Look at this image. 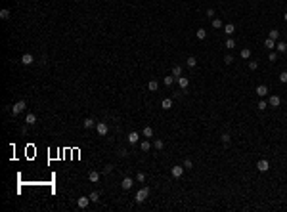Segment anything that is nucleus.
Returning a JSON list of instances; mask_svg holds the SVG:
<instances>
[{
    "label": "nucleus",
    "instance_id": "1",
    "mask_svg": "<svg viewBox=\"0 0 287 212\" xmlns=\"http://www.w3.org/2000/svg\"><path fill=\"white\" fill-rule=\"evenodd\" d=\"M25 107H27V102H25V99H19L17 103H15L14 107H12V115H19V113H23V111H25Z\"/></svg>",
    "mask_w": 287,
    "mask_h": 212
},
{
    "label": "nucleus",
    "instance_id": "2",
    "mask_svg": "<svg viewBox=\"0 0 287 212\" xmlns=\"http://www.w3.org/2000/svg\"><path fill=\"white\" fill-rule=\"evenodd\" d=\"M147 197H149V187H142L136 193V203H144Z\"/></svg>",
    "mask_w": 287,
    "mask_h": 212
},
{
    "label": "nucleus",
    "instance_id": "3",
    "mask_svg": "<svg viewBox=\"0 0 287 212\" xmlns=\"http://www.w3.org/2000/svg\"><path fill=\"white\" fill-rule=\"evenodd\" d=\"M96 132L100 134V136H107V132H109V126L105 124V122H98V124H96Z\"/></svg>",
    "mask_w": 287,
    "mask_h": 212
},
{
    "label": "nucleus",
    "instance_id": "4",
    "mask_svg": "<svg viewBox=\"0 0 287 212\" xmlns=\"http://www.w3.org/2000/svg\"><path fill=\"white\" fill-rule=\"evenodd\" d=\"M268 168H270V162L266 161V159H260V161L256 162V170L259 172H266Z\"/></svg>",
    "mask_w": 287,
    "mask_h": 212
},
{
    "label": "nucleus",
    "instance_id": "5",
    "mask_svg": "<svg viewBox=\"0 0 287 212\" xmlns=\"http://www.w3.org/2000/svg\"><path fill=\"white\" fill-rule=\"evenodd\" d=\"M184 170H186V168H184V166H180V164H176V166H172V170H170V172H172V176H174V178H180V176H182V174H184Z\"/></svg>",
    "mask_w": 287,
    "mask_h": 212
},
{
    "label": "nucleus",
    "instance_id": "6",
    "mask_svg": "<svg viewBox=\"0 0 287 212\" xmlns=\"http://www.w3.org/2000/svg\"><path fill=\"white\" fill-rule=\"evenodd\" d=\"M138 139H140V134H138V132H130L126 136V142L132 143V145H134V143H138Z\"/></svg>",
    "mask_w": 287,
    "mask_h": 212
},
{
    "label": "nucleus",
    "instance_id": "7",
    "mask_svg": "<svg viewBox=\"0 0 287 212\" xmlns=\"http://www.w3.org/2000/svg\"><path fill=\"white\" fill-rule=\"evenodd\" d=\"M176 82H178V86L182 88V90H186V88L190 86V80H188L186 77H178V79H176Z\"/></svg>",
    "mask_w": 287,
    "mask_h": 212
},
{
    "label": "nucleus",
    "instance_id": "8",
    "mask_svg": "<svg viewBox=\"0 0 287 212\" xmlns=\"http://www.w3.org/2000/svg\"><path fill=\"white\" fill-rule=\"evenodd\" d=\"M88 203H90V197H79V199H77L79 208H86V206H88Z\"/></svg>",
    "mask_w": 287,
    "mask_h": 212
},
{
    "label": "nucleus",
    "instance_id": "9",
    "mask_svg": "<svg viewBox=\"0 0 287 212\" xmlns=\"http://www.w3.org/2000/svg\"><path fill=\"white\" fill-rule=\"evenodd\" d=\"M33 61H35V57H33L31 54H23L21 55V63L23 65H33Z\"/></svg>",
    "mask_w": 287,
    "mask_h": 212
},
{
    "label": "nucleus",
    "instance_id": "10",
    "mask_svg": "<svg viewBox=\"0 0 287 212\" xmlns=\"http://www.w3.org/2000/svg\"><path fill=\"white\" fill-rule=\"evenodd\" d=\"M132 185H134V180H132V178H128V176L121 182V187H123V189H130Z\"/></svg>",
    "mask_w": 287,
    "mask_h": 212
},
{
    "label": "nucleus",
    "instance_id": "11",
    "mask_svg": "<svg viewBox=\"0 0 287 212\" xmlns=\"http://www.w3.org/2000/svg\"><path fill=\"white\" fill-rule=\"evenodd\" d=\"M279 103H281V99H279L278 96H270V99H268L270 107H279Z\"/></svg>",
    "mask_w": 287,
    "mask_h": 212
},
{
    "label": "nucleus",
    "instance_id": "12",
    "mask_svg": "<svg viewBox=\"0 0 287 212\" xmlns=\"http://www.w3.org/2000/svg\"><path fill=\"white\" fill-rule=\"evenodd\" d=\"M266 94H268V88L264 86V84H260V86H256V96H260V97H264Z\"/></svg>",
    "mask_w": 287,
    "mask_h": 212
},
{
    "label": "nucleus",
    "instance_id": "13",
    "mask_svg": "<svg viewBox=\"0 0 287 212\" xmlns=\"http://www.w3.org/2000/svg\"><path fill=\"white\" fill-rule=\"evenodd\" d=\"M88 180L92 182V184H96V182L100 180V172H96V170H92V172H88Z\"/></svg>",
    "mask_w": 287,
    "mask_h": 212
},
{
    "label": "nucleus",
    "instance_id": "14",
    "mask_svg": "<svg viewBox=\"0 0 287 212\" xmlns=\"http://www.w3.org/2000/svg\"><path fill=\"white\" fill-rule=\"evenodd\" d=\"M25 122H27V126H33L35 122H37V115H33V113H29V115L25 117Z\"/></svg>",
    "mask_w": 287,
    "mask_h": 212
},
{
    "label": "nucleus",
    "instance_id": "15",
    "mask_svg": "<svg viewBox=\"0 0 287 212\" xmlns=\"http://www.w3.org/2000/svg\"><path fill=\"white\" fill-rule=\"evenodd\" d=\"M96 124H98V122H94V119H86V120H84V122H82V126H84V128H86V130L94 128Z\"/></svg>",
    "mask_w": 287,
    "mask_h": 212
},
{
    "label": "nucleus",
    "instance_id": "16",
    "mask_svg": "<svg viewBox=\"0 0 287 212\" xmlns=\"http://www.w3.org/2000/svg\"><path fill=\"white\" fill-rule=\"evenodd\" d=\"M172 77H174V79L182 77V67H180V65H174V67H172Z\"/></svg>",
    "mask_w": 287,
    "mask_h": 212
},
{
    "label": "nucleus",
    "instance_id": "17",
    "mask_svg": "<svg viewBox=\"0 0 287 212\" xmlns=\"http://www.w3.org/2000/svg\"><path fill=\"white\" fill-rule=\"evenodd\" d=\"M276 50H278L279 54H285L287 52V44L285 42H278V44H276Z\"/></svg>",
    "mask_w": 287,
    "mask_h": 212
},
{
    "label": "nucleus",
    "instance_id": "18",
    "mask_svg": "<svg viewBox=\"0 0 287 212\" xmlns=\"http://www.w3.org/2000/svg\"><path fill=\"white\" fill-rule=\"evenodd\" d=\"M161 105H163V109H170V107H172V99H170V97H165L163 102H161Z\"/></svg>",
    "mask_w": 287,
    "mask_h": 212
},
{
    "label": "nucleus",
    "instance_id": "19",
    "mask_svg": "<svg viewBox=\"0 0 287 212\" xmlns=\"http://www.w3.org/2000/svg\"><path fill=\"white\" fill-rule=\"evenodd\" d=\"M264 46L268 48V50H274V48H276V40H272V38H266V40H264Z\"/></svg>",
    "mask_w": 287,
    "mask_h": 212
},
{
    "label": "nucleus",
    "instance_id": "20",
    "mask_svg": "<svg viewBox=\"0 0 287 212\" xmlns=\"http://www.w3.org/2000/svg\"><path fill=\"white\" fill-rule=\"evenodd\" d=\"M88 197H90V201H92V203H98V201H100V191H92V193L88 195Z\"/></svg>",
    "mask_w": 287,
    "mask_h": 212
},
{
    "label": "nucleus",
    "instance_id": "21",
    "mask_svg": "<svg viewBox=\"0 0 287 212\" xmlns=\"http://www.w3.org/2000/svg\"><path fill=\"white\" fill-rule=\"evenodd\" d=\"M195 37L199 38V40H205V37H207V31H205V29H197Z\"/></svg>",
    "mask_w": 287,
    "mask_h": 212
},
{
    "label": "nucleus",
    "instance_id": "22",
    "mask_svg": "<svg viewBox=\"0 0 287 212\" xmlns=\"http://www.w3.org/2000/svg\"><path fill=\"white\" fill-rule=\"evenodd\" d=\"M147 88H149L151 92H155V90L159 88V82H157V80H149V82H147Z\"/></svg>",
    "mask_w": 287,
    "mask_h": 212
},
{
    "label": "nucleus",
    "instance_id": "23",
    "mask_svg": "<svg viewBox=\"0 0 287 212\" xmlns=\"http://www.w3.org/2000/svg\"><path fill=\"white\" fill-rule=\"evenodd\" d=\"M233 31H236V27H233V23H228V25H224V32H226V35H232Z\"/></svg>",
    "mask_w": 287,
    "mask_h": 212
},
{
    "label": "nucleus",
    "instance_id": "24",
    "mask_svg": "<svg viewBox=\"0 0 287 212\" xmlns=\"http://www.w3.org/2000/svg\"><path fill=\"white\" fill-rule=\"evenodd\" d=\"M186 63H188V67H195V65H197V59H195V55H190Z\"/></svg>",
    "mask_w": 287,
    "mask_h": 212
},
{
    "label": "nucleus",
    "instance_id": "25",
    "mask_svg": "<svg viewBox=\"0 0 287 212\" xmlns=\"http://www.w3.org/2000/svg\"><path fill=\"white\" fill-rule=\"evenodd\" d=\"M213 27H214V29H222V27H224L222 19H218V17H216V19H213Z\"/></svg>",
    "mask_w": 287,
    "mask_h": 212
},
{
    "label": "nucleus",
    "instance_id": "26",
    "mask_svg": "<svg viewBox=\"0 0 287 212\" xmlns=\"http://www.w3.org/2000/svg\"><path fill=\"white\" fill-rule=\"evenodd\" d=\"M0 19H10V10L8 8L0 10Z\"/></svg>",
    "mask_w": 287,
    "mask_h": 212
},
{
    "label": "nucleus",
    "instance_id": "27",
    "mask_svg": "<svg viewBox=\"0 0 287 212\" xmlns=\"http://www.w3.org/2000/svg\"><path fill=\"white\" fill-rule=\"evenodd\" d=\"M268 38H272V40H278V38H279V31L272 29V31H270V35H268Z\"/></svg>",
    "mask_w": 287,
    "mask_h": 212
},
{
    "label": "nucleus",
    "instance_id": "28",
    "mask_svg": "<svg viewBox=\"0 0 287 212\" xmlns=\"http://www.w3.org/2000/svg\"><path fill=\"white\" fill-rule=\"evenodd\" d=\"M144 136H146V138H151V136H153V128H151V126H146V128H144Z\"/></svg>",
    "mask_w": 287,
    "mask_h": 212
},
{
    "label": "nucleus",
    "instance_id": "29",
    "mask_svg": "<svg viewBox=\"0 0 287 212\" xmlns=\"http://www.w3.org/2000/svg\"><path fill=\"white\" fill-rule=\"evenodd\" d=\"M174 82H176V79H174V77H165V86H172Z\"/></svg>",
    "mask_w": 287,
    "mask_h": 212
},
{
    "label": "nucleus",
    "instance_id": "30",
    "mask_svg": "<svg viewBox=\"0 0 287 212\" xmlns=\"http://www.w3.org/2000/svg\"><path fill=\"white\" fill-rule=\"evenodd\" d=\"M149 147H151V145H149V142H147V139H146V142H142V143H140V149H142L144 153H146V151H149Z\"/></svg>",
    "mask_w": 287,
    "mask_h": 212
},
{
    "label": "nucleus",
    "instance_id": "31",
    "mask_svg": "<svg viewBox=\"0 0 287 212\" xmlns=\"http://www.w3.org/2000/svg\"><path fill=\"white\" fill-rule=\"evenodd\" d=\"M241 57H243V59H249V57H251V50H249V48H243V50H241Z\"/></svg>",
    "mask_w": 287,
    "mask_h": 212
},
{
    "label": "nucleus",
    "instance_id": "32",
    "mask_svg": "<svg viewBox=\"0 0 287 212\" xmlns=\"http://www.w3.org/2000/svg\"><path fill=\"white\" fill-rule=\"evenodd\" d=\"M136 182L144 184V182H146V174H144V172H138V174H136Z\"/></svg>",
    "mask_w": 287,
    "mask_h": 212
},
{
    "label": "nucleus",
    "instance_id": "33",
    "mask_svg": "<svg viewBox=\"0 0 287 212\" xmlns=\"http://www.w3.org/2000/svg\"><path fill=\"white\" fill-rule=\"evenodd\" d=\"M226 48H228V50L236 48V40H233V38H228V40H226Z\"/></svg>",
    "mask_w": 287,
    "mask_h": 212
},
{
    "label": "nucleus",
    "instance_id": "34",
    "mask_svg": "<svg viewBox=\"0 0 287 212\" xmlns=\"http://www.w3.org/2000/svg\"><path fill=\"white\" fill-rule=\"evenodd\" d=\"M153 147H155V149H163V147H165V143H163V139H155V143H153Z\"/></svg>",
    "mask_w": 287,
    "mask_h": 212
},
{
    "label": "nucleus",
    "instance_id": "35",
    "mask_svg": "<svg viewBox=\"0 0 287 212\" xmlns=\"http://www.w3.org/2000/svg\"><path fill=\"white\" fill-rule=\"evenodd\" d=\"M249 69L251 71H256V69H259V61H249Z\"/></svg>",
    "mask_w": 287,
    "mask_h": 212
},
{
    "label": "nucleus",
    "instance_id": "36",
    "mask_svg": "<svg viewBox=\"0 0 287 212\" xmlns=\"http://www.w3.org/2000/svg\"><path fill=\"white\" fill-rule=\"evenodd\" d=\"M220 139H222L224 145H228V143H230V134H222V138H220Z\"/></svg>",
    "mask_w": 287,
    "mask_h": 212
},
{
    "label": "nucleus",
    "instance_id": "37",
    "mask_svg": "<svg viewBox=\"0 0 287 212\" xmlns=\"http://www.w3.org/2000/svg\"><path fill=\"white\" fill-rule=\"evenodd\" d=\"M266 107H268V103H266V102H259V105H256V109H259V111H264Z\"/></svg>",
    "mask_w": 287,
    "mask_h": 212
},
{
    "label": "nucleus",
    "instance_id": "38",
    "mask_svg": "<svg viewBox=\"0 0 287 212\" xmlns=\"http://www.w3.org/2000/svg\"><path fill=\"white\" fill-rule=\"evenodd\" d=\"M184 168H193V162H191V159H186V161H184Z\"/></svg>",
    "mask_w": 287,
    "mask_h": 212
},
{
    "label": "nucleus",
    "instance_id": "39",
    "mask_svg": "<svg viewBox=\"0 0 287 212\" xmlns=\"http://www.w3.org/2000/svg\"><path fill=\"white\" fill-rule=\"evenodd\" d=\"M279 82H283V84L287 82V71H283V73L279 75Z\"/></svg>",
    "mask_w": 287,
    "mask_h": 212
},
{
    "label": "nucleus",
    "instance_id": "40",
    "mask_svg": "<svg viewBox=\"0 0 287 212\" xmlns=\"http://www.w3.org/2000/svg\"><path fill=\"white\" fill-rule=\"evenodd\" d=\"M268 59H270V61H276V59H278V54L272 50V52H270V55H268Z\"/></svg>",
    "mask_w": 287,
    "mask_h": 212
},
{
    "label": "nucleus",
    "instance_id": "41",
    "mask_svg": "<svg viewBox=\"0 0 287 212\" xmlns=\"http://www.w3.org/2000/svg\"><path fill=\"white\" fill-rule=\"evenodd\" d=\"M224 61H226V65H232V63H233V57H232V55L228 54L226 57H224Z\"/></svg>",
    "mask_w": 287,
    "mask_h": 212
},
{
    "label": "nucleus",
    "instance_id": "42",
    "mask_svg": "<svg viewBox=\"0 0 287 212\" xmlns=\"http://www.w3.org/2000/svg\"><path fill=\"white\" fill-rule=\"evenodd\" d=\"M111 170H113V166H111V164H107V166H105V168H104V174H109Z\"/></svg>",
    "mask_w": 287,
    "mask_h": 212
},
{
    "label": "nucleus",
    "instance_id": "43",
    "mask_svg": "<svg viewBox=\"0 0 287 212\" xmlns=\"http://www.w3.org/2000/svg\"><path fill=\"white\" fill-rule=\"evenodd\" d=\"M119 155H121V157H126L128 151H126V149H121V151H119Z\"/></svg>",
    "mask_w": 287,
    "mask_h": 212
},
{
    "label": "nucleus",
    "instance_id": "44",
    "mask_svg": "<svg viewBox=\"0 0 287 212\" xmlns=\"http://www.w3.org/2000/svg\"><path fill=\"white\" fill-rule=\"evenodd\" d=\"M207 15H209V17H213V15H214V10L209 8V10H207Z\"/></svg>",
    "mask_w": 287,
    "mask_h": 212
},
{
    "label": "nucleus",
    "instance_id": "45",
    "mask_svg": "<svg viewBox=\"0 0 287 212\" xmlns=\"http://www.w3.org/2000/svg\"><path fill=\"white\" fill-rule=\"evenodd\" d=\"M283 19H285V21H287V12H285V14H283Z\"/></svg>",
    "mask_w": 287,
    "mask_h": 212
}]
</instances>
